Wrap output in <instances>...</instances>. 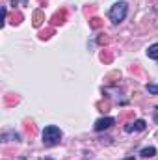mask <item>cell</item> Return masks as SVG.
<instances>
[{"label": "cell", "mask_w": 158, "mask_h": 160, "mask_svg": "<svg viewBox=\"0 0 158 160\" xmlns=\"http://www.w3.org/2000/svg\"><path fill=\"white\" fill-rule=\"evenodd\" d=\"M60 140H62V130H60L58 127H54V125L45 127V130H43V143H45L47 147L58 145Z\"/></svg>", "instance_id": "cell-1"}, {"label": "cell", "mask_w": 158, "mask_h": 160, "mask_svg": "<svg viewBox=\"0 0 158 160\" xmlns=\"http://www.w3.org/2000/svg\"><path fill=\"white\" fill-rule=\"evenodd\" d=\"M126 13H128V6H126V2H116V4L112 6V9H110L108 17H110V21H112L114 24H119L121 21H125Z\"/></svg>", "instance_id": "cell-2"}, {"label": "cell", "mask_w": 158, "mask_h": 160, "mask_svg": "<svg viewBox=\"0 0 158 160\" xmlns=\"http://www.w3.org/2000/svg\"><path fill=\"white\" fill-rule=\"evenodd\" d=\"M65 21H67V9H60V11H56V13L52 15L50 24H52V26H62Z\"/></svg>", "instance_id": "cell-3"}, {"label": "cell", "mask_w": 158, "mask_h": 160, "mask_svg": "<svg viewBox=\"0 0 158 160\" xmlns=\"http://www.w3.org/2000/svg\"><path fill=\"white\" fill-rule=\"evenodd\" d=\"M145 127H147V123L143 119H136L130 125H125V130L126 132H141V130H145Z\"/></svg>", "instance_id": "cell-4"}, {"label": "cell", "mask_w": 158, "mask_h": 160, "mask_svg": "<svg viewBox=\"0 0 158 160\" xmlns=\"http://www.w3.org/2000/svg\"><path fill=\"white\" fill-rule=\"evenodd\" d=\"M114 123H116V119H114V118H101V119L95 121V130H97V132L106 130V128H110Z\"/></svg>", "instance_id": "cell-5"}, {"label": "cell", "mask_w": 158, "mask_h": 160, "mask_svg": "<svg viewBox=\"0 0 158 160\" xmlns=\"http://www.w3.org/2000/svg\"><path fill=\"white\" fill-rule=\"evenodd\" d=\"M99 58H101V62H102V63H106V65H108V63H112V62H114V50H110V48H102Z\"/></svg>", "instance_id": "cell-6"}, {"label": "cell", "mask_w": 158, "mask_h": 160, "mask_svg": "<svg viewBox=\"0 0 158 160\" xmlns=\"http://www.w3.org/2000/svg\"><path fill=\"white\" fill-rule=\"evenodd\" d=\"M43 22H45V13H43L41 9H36L34 15H32V24H34L36 28H39Z\"/></svg>", "instance_id": "cell-7"}, {"label": "cell", "mask_w": 158, "mask_h": 160, "mask_svg": "<svg viewBox=\"0 0 158 160\" xmlns=\"http://www.w3.org/2000/svg\"><path fill=\"white\" fill-rule=\"evenodd\" d=\"M119 80H121V73H119V71H112V73H108V75L104 77V82H106V84H117Z\"/></svg>", "instance_id": "cell-8"}, {"label": "cell", "mask_w": 158, "mask_h": 160, "mask_svg": "<svg viewBox=\"0 0 158 160\" xmlns=\"http://www.w3.org/2000/svg\"><path fill=\"white\" fill-rule=\"evenodd\" d=\"M102 24H104V21L101 19V17H89V28H93V30H101L102 28Z\"/></svg>", "instance_id": "cell-9"}, {"label": "cell", "mask_w": 158, "mask_h": 160, "mask_svg": "<svg viewBox=\"0 0 158 160\" xmlns=\"http://www.w3.org/2000/svg\"><path fill=\"white\" fill-rule=\"evenodd\" d=\"M9 22H11V24H21V22H22V13L17 11V9H13L11 15H9Z\"/></svg>", "instance_id": "cell-10"}, {"label": "cell", "mask_w": 158, "mask_h": 160, "mask_svg": "<svg viewBox=\"0 0 158 160\" xmlns=\"http://www.w3.org/2000/svg\"><path fill=\"white\" fill-rule=\"evenodd\" d=\"M128 119H134V110H123L119 114V123H125Z\"/></svg>", "instance_id": "cell-11"}, {"label": "cell", "mask_w": 158, "mask_h": 160, "mask_svg": "<svg viewBox=\"0 0 158 160\" xmlns=\"http://www.w3.org/2000/svg\"><path fill=\"white\" fill-rule=\"evenodd\" d=\"M17 102H19V97H17V95H13V93L4 95V104H6V106H13V104H17Z\"/></svg>", "instance_id": "cell-12"}, {"label": "cell", "mask_w": 158, "mask_h": 160, "mask_svg": "<svg viewBox=\"0 0 158 160\" xmlns=\"http://www.w3.org/2000/svg\"><path fill=\"white\" fill-rule=\"evenodd\" d=\"M52 36H54V26H50V28H45V30H41V32H39V39H43V41L50 39Z\"/></svg>", "instance_id": "cell-13"}, {"label": "cell", "mask_w": 158, "mask_h": 160, "mask_svg": "<svg viewBox=\"0 0 158 160\" xmlns=\"http://www.w3.org/2000/svg\"><path fill=\"white\" fill-rule=\"evenodd\" d=\"M110 106H112L110 101H99V102H97V110L102 112V114H106V112L110 110Z\"/></svg>", "instance_id": "cell-14"}, {"label": "cell", "mask_w": 158, "mask_h": 160, "mask_svg": "<svg viewBox=\"0 0 158 160\" xmlns=\"http://www.w3.org/2000/svg\"><path fill=\"white\" fill-rule=\"evenodd\" d=\"M11 140L19 142V140H21V136H19V134H15V132H4V134H2V142H11Z\"/></svg>", "instance_id": "cell-15"}, {"label": "cell", "mask_w": 158, "mask_h": 160, "mask_svg": "<svg viewBox=\"0 0 158 160\" xmlns=\"http://www.w3.org/2000/svg\"><path fill=\"white\" fill-rule=\"evenodd\" d=\"M147 56H149V58H153V60H158V43L151 45V47L147 48Z\"/></svg>", "instance_id": "cell-16"}, {"label": "cell", "mask_w": 158, "mask_h": 160, "mask_svg": "<svg viewBox=\"0 0 158 160\" xmlns=\"http://www.w3.org/2000/svg\"><path fill=\"white\" fill-rule=\"evenodd\" d=\"M156 155V149L155 147H145V149H141V157H145V158H151V157H155Z\"/></svg>", "instance_id": "cell-17"}, {"label": "cell", "mask_w": 158, "mask_h": 160, "mask_svg": "<svg viewBox=\"0 0 158 160\" xmlns=\"http://www.w3.org/2000/svg\"><path fill=\"white\" fill-rule=\"evenodd\" d=\"M110 41H112V38H110L108 34H101V36L97 38V43L102 45V47H104V45H110Z\"/></svg>", "instance_id": "cell-18"}, {"label": "cell", "mask_w": 158, "mask_h": 160, "mask_svg": "<svg viewBox=\"0 0 158 160\" xmlns=\"http://www.w3.org/2000/svg\"><path fill=\"white\" fill-rule=\"evenodd\" d=\"M24 127H26V132H28L30 136H36V132H37V130H36V125H34L32 121H26V125H24Z\"/></svg>", "instance_id": "cell-19"}, {"label": "cell", "mask_w": 158, "mask_h": 160, "mask_svg": "<svg viewBox=\"0 0 158 160\" xmlns=\"http://www.w3.org/2000/svg\"><path fill=\"white\" fill-rule=\"evenodd\" d=\"M147 91L151 93V95H158V84H147Z\"/></svg>", "instance_id": "cell-20"}, {"label": "cell", "mask_w": 158, "mask_h": 160, "mask_svg": "<svg viewBox=\"0 0 158 160\" xmlns=\"http://www.w3.org/2000/svg\"><path fill=\"white\" fill-rule=\"evenodd\" d=\"M84 13H86V15H93V13H95V6H87V8H84Z\"/></svg>", "instance_id": "cell-21"}, {"label": "cell", "mask_w": 158, "mask_h": 160, "mask_svg": "<svg viewBox=\"0 0 158 160\" xmlns=\"http://www.w3.org/2000/svg\"><path fill=\"white\" fill-rule=\"evenodd\" d=\"M37 2H39V4H43V6H45V4H47V0H37Z\"/></svg>", "instance_id": "cell-22"}, {"label": "cell", "mask_w": 158, "mask_h": 160, "mask_svg": "<svg viewBox=\"0 0 158 160\" xmlns=\"http://www.w3.org/2000/svg\"><path fill=\"white\" fill-rule=\"evenodd\" d=\"M41 160H50V158H41Z\"/></svg>", "instance_id": "cell-23"}]
</instances>
